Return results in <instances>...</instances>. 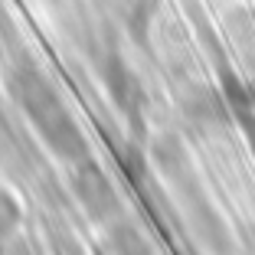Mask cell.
<instances>
[{"label":"cell","mask_w":255,"mask_h":255,"mask_svg":"<svg viewBox=\"0 0 255 255\" xmlns=\"http://www.w3.org/2000/svg\"><path fill=\"white\" fill-rule=\"evenodd\" d=\"M7 85H10L13 102L26 112V118L33 121V128H36L39 137L49 144V150H53L56 157L69 160V164L89 157V144H85L82 131H79L75 115L69 112L62 95L53 89V82H49L36 66L26 62V66L10 69Z\"/></svg>","instance_id":"obj_1"},{"label":"cell","mask_w":255,"mask_h":255,"mask_svg":"<svg viewBox=\"0 0 255 255\" xmlns=\"http://www.w3.org/2000/svg\"><path fill=\"white\" fill-rule=\"evenodd\" d=\"M72 190H75V200L82 203V210L92 219H108L118 213V190H115V183L108 180V173L92 157L75 160Z\"/></svg>","instance_id":"obj_2"},{"label":"cell","mask_w":255,"mask_h":255,"mask_svg":"<svg viewBox=\"0 0 255 255\" xmlns=\"http://www.w3.org/2000/svg\"><path fill=\"white\" fill-rule=\"evenodd\" d=\"M102 75H105L108 95L115 98V105L125 115L137 118V112H141V89H137V79H134V72L128 69V62L121 59L118 53H108L105 62H102Z\"/></svg>","instance_id":"obj_3"},{"label":"cell","mask_w":255,"mask_h":255,"mask_svg":"<svg viewBox=\"0 0 255 255\" xmlns=\"http://www.w3.org/2000/svg\"><path fill=\"white\" fill-rule=\"evenodd\" d=\"M108 246H112L115 255H154L150 242L144 239L141 229H134L131 223H118L108 236Z\"/></svg>","instance_id":"obj_4"},{"label":"cell","mask_w":255,"mask_h":255,"mask_svg":"<svg viewBox=\"0 0 255 255\" xmlns=\"http://www.w3.org/2000/svg\"><path fill=\"white\" fill-rule=\"evenodd\" d=\"M23 226V210L13 193L0 190V242H10Z\"/></svg>","instance_id":"obj_5"},{"label":"cell","mask_w":255,"mask_h":255,"mask_svg":"<svg viewBox=\"0 0 255 255\" xmlns=\"http://www.w3.org/2000/svg\"><path fill=\"white\" fill-rule=\"evenodd\" d=\"M10 242H13V239H10ZM10 242H0V246H3V255H30L23 246H10Z\"/></svg>","instance_id":"obj_6"}]
</instances>
